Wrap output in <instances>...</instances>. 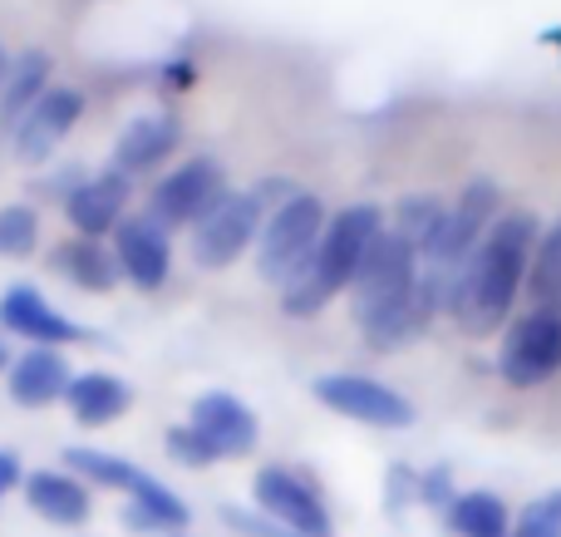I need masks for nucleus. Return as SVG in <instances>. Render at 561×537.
Wrapping results in <instances>:
<instances>
[{
    "label": "nucleus",
    "mask_w": 561,
    "mask_h": 537,
    "mask_svg": "<svg viewBox=\"0 0 561 537\" xmlns=\"http://www.w3.org/2000/svg\"><path fill=\"white\" fill-rule=\"evenodd\" d=\"M542 242V227L533 213H503L493 222V232L478 242V252L458 266V276L448 282L444 316L468 335H488L513 316L517 296L527 292L533 276V256Z\"/></svg>",
    "instance_id": "1"
},
{
    "label": "nucleus",
    "mask_w": 561,
    "mask_h": 537,
    "mask_svg": "<svg viewBox=\"0 0 561 537\" xmlns=\"http://www.w3.org/2000/svg\"><path fill=\"white\" fill-rule=\"evenodd\" d=\"M385 232L389 227H385V207L379 203H350V207H340V213H330V227H325V237H320L310 266L280 292L286 316H316V311H325L340 292H350L369 256V247Z\"/></svg>",
    "instance_id": "2"
},
{
    "label": "nucleus",
    "mask_w": 561,
    "mask_h": 537,
    "mask_svg": "<svg viewBox=\"0 0 561 537\" xmlns=\"http://www.w3.org/2000/svg\"><path fill=\"white\" fill-rule=\"evenodd\" d=\"M325 227H330V213L316 193L280 197L272 213H266L262 242H256V272H262V282H272L286 292V286L310 266Z\"/></svg>",
    "instance_id": "3"
},
{
    "label": "nucleus",
    "mask_w": 561,
    "mask_h": 537,
    "mask_svg": "<svg viewBox=\"0 0 561 537\" xmlns=\"http://www.w3.org/2000/svg\"><path fill=\"white\" fill-rule=\"evenodd\" d=\"M497 217H503V187H497L493 178H473V183L448 203L444 232L434 237V247H428V256H424V272H434L438 282H444V292H448V282L458 276V266L478 252V242L493 232Z\"/></svg>",
    "instance_id": "4"
},
{
    "label": "nucleus",
    "mask_w": 561,
    "mask_h": 537,
    "mask_svg": "<svg viewBox=\"0 0 561 537\" xmlns=\"http://www.w3.org/2000/svg\"><path fill=\"white\" fill-rule=\"evenodd\" d=\"M227 193H232V187H227V168L217 163V158L197 153V158H187V163H178L173 173L158 178L153 193H148L144 217H153V222L173 237V232H183V227L203 222Z\"/></svg>",
    "instance_id": "5"
},
{
    "label": "nucleus",
    "mask_w": 561,
    "mask_h": 537,
    "mask_svg": "<svg viewBox=\"0 0 561 537\" xmlns=\"http://www.w3.org/2000/svg\"><path fill=\"white\" fill-rule=\"evenodd\" d=\"M266 197L262 187H247V193H227L203 222L193 227V262L207 266V272H227L232 262H242L256 242H262L266 227Z\"/></svg>",
    "instance_id": "6"
},
{
    "label": "nucleus",
    "mask_w": 561,
    "mask_h": 537,
    "mask_svg": "<svg viewBox=\"0 0 561 537\" xmlns=\"http://www.w3.org/2000/svg\"><path fill=\"white\" fill-rule=\"evenodd\" d=\"M419 282H424V256L389 227V232L369 247L365 266H359L355 286H350V311H355V321H365V316H375V311H385V306L414 296Z\"/></svg>",
    "instance_id": "7"
},
{
    "label": "nucleus",
    "mask_w": 561,
    "mask_h": 537,
    "mask_svg": "<svg viewBox=\"0 0 561 537\" xmlns=\"http://www.w3.org/2000/svg\"><path fill=\"white\" fill-rule=\"evenodd\" d=\"M561 370V311H527L507 325L503 351H497V375L513 390L547 385Z\"/></svg>",
    "instance_id": "8"
},
{
    "label": "nucleus",
    "mask_w": 561,
    "mask_h": 537,
    "mask_svg": "<svg viewBox=\"0 0 561 537\" xmlns=\"http://www.w3.org/2000/svg\"><path fill=\"white\" fill-rule=\"evenodd\" d=\"M316 400L325 404V410L345 414V420L369 424V430H409V424H414V404H409V395H399L394 385L375 380V375H355V370L320 375Z\"/></svg>",
    "instance_id": "9"
},
{
    "label": "nucleus",
    "mask_w": 561,
    "mask_h": 537,
    "mask_svg": "<svg viewBox=\"0 0 561 537\" xmlns=\"http://www.w3.org/2000/svg\"><path fill=\"white\" fill-rule=\"evenodd\" d=\"M79 118H84V89L49 84L45 94H39V104L25 114V124L15 128V138H10V153H15L20 163L39 168L45 158H55V148L65 144L69 134H75Z\"/></svg>",
    "instance_id": "10"
},
{
    "label": "nucleus",
    "mask_w": 561,
    "mask_h": 537,
    "mask_svg": "<svg viewBox=\"0 0 561 537\" xmlns=\"http://www.w3.org/2000/svg\"><path fill=\"white\" fill-rule=\"evenodd\" d=\"M256 493V509L286 533H300V537H330V509L320 503V493L310 489L306 479L286 469H262L252 483Z\"/></svg>",
    "instance_id": "11"
},
{
    "label": "nucleus",
    "mask_w": 561,
    "mask_h": 537,
    "mask_svg": "<svg viewBox=\"0 0 561 537\" xmlns=\"http://www.w3.org/2000/svg\"><path fill=\"white\" fill-rule=\"evenodd\" d=\"M128 197H134V178H124L118 168L94 173L65 197V217L75 227V237H114L128 222Z\"/></svg>",
    "instance_id": "12"
},
{
    "label": "nucleus",
    "mask_w": 561,
    "mask_h": 537,
    "mask_svg": "<svg viewBox=\"0 0 561 537\" xmlns=\"http://www.w3.org/2000/svg\"><path fill=\"white\" fill-rule=\"evenodd\" d=\"M114 256L138 292H158V286L168 282V272H173V242H168L163 227L144 213L128 217L114 232Z\"/></svg>",
    "instance_id": "13"
},
{
    "label": "nucleus",
    "mask_w": 561,
    "mask_h": 537,
    "mask_svg": "<svg viewBox=\"0 0 561 537\" xmlns=\"http://www.w3.org/2000/svg\"><path fill=\"white\" fill-rule=\"evenodd\" d=\"M193 424L197 434H203L207 444H213V454L217 459H247V454L256 449V414L247 410L237 395H227V390H213V395H203V400L193 404Z\"/></svg>",
    "instance_id": "14"
},
{
    "label": "nucleus",
    "mask_w": 561,
    "mask_h": 537,
    "mask_svg": "<svg viewBox=\"0 0 561 537\" xmlns=\"http://www.w3.org/2000/svg\"><path fill=\"white\" fill-rule=\"evenodd\" d=\"M0 325L15 331V335H25L30 345H55V351L59 345L89 341L84 325H75L65 311H55L35 286H10V292L0 296Z\"/></svg>",
    "instance_id": "15"
},
{
    "label": "nucleus",
    "mask_w": 561,
    "mask_h": 537,
    "mask_svg": "<svg viewBox=\"0 0 561 537\" xmlns=\"http://www.w3.org/2000/svg\"><path fill=\"white\" fill-rule=\"evenodd\" d=\"M178 144H183V124H178V114H144V118H134V124L118 134L114 168L124 178L153 173V168H163L168 158L178 153Z\"/></svg>",
    "instance_id": "16"
},
{
    "label": "nucleus",
    "mask_w": 561,
    "mask_h": 537,
    "mask_svg": "<svg viewBox=\"0 0 561 537\" xmlns=\"http://www.w3.org/2000/svg\"><path fill=\"white\" fill-rule=\"evenodd\" d=\"M69 385H75V375H69L65 351H55V345H30V351L10 365V400L25 404V410L65 400Z\"/></svg>",
    "instance_id": "17"
},
{
    "label": "nucleus",
    "mask_w": 561,
    "mask_h": 537,
    "mask_svg": "<svg viewBox=\"0 0 561 537\" xmlns=\"http://www.w3.org/2000/svg\"><path fill=\"white\" fill-rule=\"evenodd\" d=\"M49 266H55L69 286H79V292H89V296L114 292L118 276H124L114 247L99 242V237H65V242L49 252Z\"/></svg>",
    "instance_id": "18"
},
{
    "label": "nucleus",
    "mask_w": 561,
    "mask_h": 537,
    "mask_svg": "<svg viewBox=\"0 0 561 537\" xmlns=\"http://www.w3.org/2000/svg\"><path fill=\"white\" fill-rule=\"evenodd\" d=\"M49 69L55 65H49L45 49H20V55L10 59V79H5V89H0V148H10L15 128L25 124V114L49 89Z\"/></svg>",
    "instance_id": "19"
},
{
    "label": "nucleus",
    "mask_w": 561,
    "mask_h": 537,
    "mask_svg": "<svg viewBox=\"0 0 561 537\" xmlns=\"http://www.w3.org/2000/svg\"><path fill=\"white\" fill-rule=\"evenodd\" d=\"M65 404H69V414H75L84 430H104V424H114V420H124L128 414L134 390H128L118 375H108V370H89V375H75Z\"/></svg>",
    "instance_id": "20"
},
{
    "label": "nucleus",
    "mask_w": 561,
    "mask_h": 537,
    "mask_svg": "<svg viewBox=\"0 0 561 537\" xmlns=\"http://www.w3.org/2000/svg\"><path fill=\"white\" fill-rule=\"evenodd\" d=\"M25 499L39 518L59 523V528H79L89 518V489L75 479V473H55V469H35L25 483Z\"/></svg>",
    "instance_id": "21"
},
{
    "label": "nucleus",
    "mask_w": 561,
    "mask_h": 537,
    "mask_svg": "<svg viewBox=\"0 0 561 537\" xmlns=\"http://www.w3.org/2000/svg\"><path fill=\"white\" fill-rule=\"evenodd\" d=\"M124 523L134 533H178L187 523V509L173 489H163L158 479H144L134 493H128V509Z\"/></svg>",
    "instance_id": "22"
},
{
    "label": "nucleus",
    "mask_w": 561,
    "mask_h": 537,
    "mask_svg": "<svg viewBox=\"0 0 561 537\" xmlns=\"http://www.w3.org/2000/svg\"><path fill=\"white\" fill-rule=\"evenodd\" d=\"M448 528L458 537H513V513H507V503L497 499V493H458L454 509H448Z\"/></svg>",
    "instance_id": "23"
},
{
    "label": "nucleus",
    "mask_w": 561,
    "mask_h": 537,
    "mask_svg": "<svg viewBox=\"0 0 561 537\" xmlns=\"http://www.w3.org/2000/svg\"><path fill=\"white\" fill-rule=\"evenodd\" d=\"M444 217H448V203L434 193H409L394 203V232L404 237L409 247H414L419 256H428V247H434V237L444 232Z\"/></svg>",
    "instance_id": "24"
},
{
    "label": "nucleus",
    "mask_w": 561,
    "mask_h": 537,
    "mask_svg": "<svg viewBox=\"0 0 561 537\" xmlns=\"http://www.w3.org/2000/svg\"><path fill=\"white\" fill-rule=\"evenodd\" d=\"M65 473H75L79 483H104V489H118V493H134L148 479L138 464L104 449H65Z\"/></svg>",
    "instance_id": "25"
},
{
    "label": "nucleus",
    "mask_w": 561,
    "mask_h": 537,
    "mask_svg": "<svg viewBox=\"0 0 561 537\" xmlns=\"http://www.w3.org/2000/svg\"><path fill=\"white\" fill-rule=\"evenodd\" d=\"M527 296H533V311H561V217L542 232V242H537Z\"/></svg>",
    "instance_id": "26"
},
{
    "label": "nucleus",
    "mask_w": 561,
    "mask_h": 537,
    "mask_svg": "<svg viewBox=\"0 0 561 537\" xmlns=\"http://www.w3.org/2000/svg\"><path fill=\"white\" fill-rule=\"evenodd\" d=\"M39 242V213L30 203L0 207V256H30Z\"/></svg>",
    "instance_id": "27"
},
{
    "label": "nucleus",
    "mask_w": 561,
    "mask_h": 537,
    "mask_svg": "<svg viewBox=\"0 0 561 537\" xmlns=\"http://www.w3.org/2000/svg\"><path fill=\"white\" fill-rule=\"evenodd\" d=\"M168 459L187 464V469H207V464H217V454L193 424H178V430H168Z\"/></svg>",
    "instance_id": "28"
},
{
    "label": "nucleus",
    "mask_w": 561,
    "mask_h": 537,
    "mask_svg": "<svg viewBox=\"0 0 561 537\" xmlns=\"http://www.w3.org/2000/svg\"><path fill=\"white\" fill-rule=\"evenodd\" d=\"M513 537H561V518L547 503H533V509L517 518V528H513Z\"/></svg>",
    "instance_id": "29"
},
{
    "label": "nucleus",
    "mask_w": 561,
    "mask_h": 537,
    "mask_svg": "<svg viewBox=\"0 0 561 537\" xmlns=\"http://www.w3.org/2000/svg\"><path fill=\"white\" fill-rule=\"evenodd\" d=\"M222 523H227V528H232V533H242V537H300V533L276 528V523L252 518V513H242V509H222Z\"/></svg>",
    "instance_id": "30"
},
{
    "label": "nucleus",
    "mask_w": 561,
    "mask_h": 537,
    "mask_svg": "<svg viewBox=\"0 0 561 537\" xmlns=\"http://www.w3.org/2000/svg\"><path fill=\"white\" fill-rule=\"evenodd\" d=\"M419 499H424V503H448V509H454V493H448V469L424 473V479H419Z\"/></svg>",
    "instance_id": "31"
},
{
    "label": "nucleus",
    "mask_w": 561,
    "mask_h": 537,
    "mask_svg": "<svg viewBox=\"0 0 561 537\" xmlns=\"http://www.w3.org/2000/svg\"><path fill=\"white\" fill-rule=\"evenodd\" d=\"M15 483H25V473H20V459H15V454L0 449V499H5V493L15 489Z\"/></svg>",
    "instance_id": "32"
},
{
    "label": "nucleus",
    "mask_w": 561,
    "mask_h": 537,
    "mask_svg": "<svg viewBox=\"0 0 561 537\" xmlns=\"http://www.w3.org/2000/svg\"><path fill=\"white\" fill-rule=\"evenodd\" d=\"M10 59H15V55H10L5 45H0V89H5V79H10Z\"/></svg>",
    "instance_id": "33"
},
{
    "label": "nucleus",
    "mask_w": 561,
    "mask_h": 537,
    "mask_svg": "<svg viewBox=\"0 0 561 537\" xmlns=\"http://www.w3.org/2000/svg\"><path fill=\"white\" fill-rule=\"evenodd\" d=\"M10 365H15V361H10V351H5V341H0V370H10Z\"/></svg>",
    "instance_id": "34"
},
{
    "label": "nucleus",
    "mask_w": 561,
    "mask_h": 537,
    "mask_svg": "<svg viewBox=\"0 0 561 537\" xmlns=\"http://www.w3.org/2000/svg\"><path fill=\"white\" fill-rule=\"evenodd\" d=\"M542 503H547V509H552L557 518H561V493H552V499H542Z\"/></svg>",
    "instance_id": "35"
}]
</instances>
